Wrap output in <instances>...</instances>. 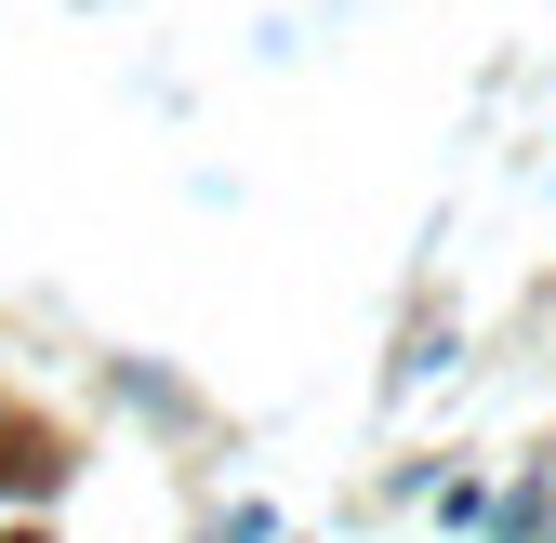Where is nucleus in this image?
I'll list each match as a JSON object with an SVG mask.
<instances>
[]
</instances>
